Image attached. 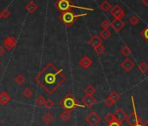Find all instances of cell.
Returning <instances> with one entry per match:
<instances>
[{
	"instance_id": "obj_1",
	"label": "cell",
	"mask_w": 148,
	"mask_h": 126,
	"mask_svg": "<svg viewBox=\"0 0 148 126\" xmlns=\"http://www.w3.org/2000/svg\"><path fill=\"white\" fill-rule=\"evenodd\" d=\"M34 81L47 94L53 95L66 81V76L63 74L62 69H58L52 63H48L37 74Z\"/></svg>"
},
{
	"instance_id": "obj_2",
	"label": "cell",
	"mask_w": 148,
	"mask_h": 126,
	"mask_svg": "<svg viewBox=\"0 0 148 126\" xmlns=\"http://www.w3.org/2000/svg\"><path fill=\"white\" fill-rule=\"evenodd\" d=\"M54 7L59 11V12H67V11H71V9H80L84 11H89V12H93L94 10L90 7H86V6H79L74 5L71 0H56L54 4Z\"/></svg>"
},
{
	"instance_id": "obj_3",
	"label": "cell",
	"mask_w": 148,
	"mask_h": 126,
	"mask_svg": "<svg viewBox=\"0 0 148 126\" xmlns=\"http://www.w3.org/2000/svg\"><path fill=\"white\" fill-rule=\"evenodd\" d=\"M88 14L86 12L85 13H80V14H76L75 12H73L72 11H67V12H62L58 19L59 20L64 24L67 27H71L74 23H75L76 19L78 18H80V17H86L87 16Z\"/></svg>"
},
{
	"instance_id": "obj_4",
	"label": "cell",
	"mask_w": 148,
	"mask_h": 126,
	"mask_svg": "<svg viewBox=\"0 0 148 126\" xmlns=\"http://www.w3.org/2000/svg\"><path fill=\"white\" fill-rule=\"evenodd\" d=\"M59 105L61 108L69 110V111H72L75 108L79 107L80 105L79 104V102L74 98V96L71 94L68 93L60 102H59Z\"/></svg>"
},
{
	"instance_id": "obj_5",
	"label": "cell",
	"mask_w": 148,
	"mask_h": 126,
	"mask_svg": "<svg viewBox=\"0 0 148 126\" xmlns=\"http://www.w3.org/2000/svg\"><path fill=\"white\" fill-rule=\"evenodd\" d=\"M132 103H133V111L132 113L128 116L125 119V121L127 122V123L130 125V126H134L136 124H138V123H141V119L140 117L138 116V115L137 114L136 112V109H135V105H134V102H133V99H132Z\"/></svg>"
},
{
	"instance_id": "obj_6",
	"label": "cell",
	"mask_w": 148,
	"mask_h": 126,
	"mask_svg": "<svg viewBox=\"0 0 148 126\" xmlns=\"http://www.w3.org/2000/svg\"><path fill=\"white\" fill-rule=\"evenodd\" d=\"M86 121L90 126H97L100 123L101 117L95 111H92L86 116Z\"/></svg>"
},
{
	"instance_id": "obj_7",
	"label": "cell",
	"mask_w": 148,
	"mask_h": 126,
	"mask_svg": "<svg viewBox=\"0 0 148 126\" xmlns=\"http://www.w3.org/2000/svg\"><path fill=\"white\" fill-rule=\"evenodd\" d=\"M17 45V39L13 36L6 37L3 41V47L8 51H12Z\"/></svg>"
},
{
	"instance_id": "obj_8",
	"label": "cell",
	"mask_w": 148,
	"mask_h": 126,
	"mask_svg": "<svg viewBox=\"0 0 148 126\" xmlns=\"http://www.w3.org/2000/svg\"><path fill=\"white\" fill-rule=\"evenodd\" d=\"M110 12H111V15L114 19H122L125 16V11L119 5H116L113 7H112Z\"/></svg>"
},
{
	"instance_id": "obj_9",
	"label": "cell",
	"mask_w": 148,
	"mask_h": 126,
	"mask_svg": "<svg viewBox=\"0 0 148 126\" xmlns=\"http://www.w3.org/2000/svg\"><path fill=\"white\" fill-rule=\"evenodd\" d=\"M81 102H82L83 107H86V108H91L92 106L97 103V100L96 98L93 97V96H85L82 98Z\"/></svg>"
},
{
	"instance_id": "obj_10",
	"label": "cell",
	"mask_w": 148,
	"mask_h": 126,
	"mask_svg": "<svg viewBox=\"0 0 148 126\" xmlns=\"http://www.w3.org/2000/svg\"><path fill=\"white\" fill-rule=\"evenodd\" d=\"M125 26V23L123 21V19H114L112 22H111V27L117 33L120 32L124 27Z\"/></svg>"
},
{
	"instance_id": "obj_11",
	"label": "cell",
	"mask_w": 148,
	"mask_h": 126,
	"mask_svg": "<svg viewBox=\"0 0 148 126\" xmlns=\"http://www.w3.org/2000/svg\"><path fill=\"white\" fill-rule=\"evenodd\" d=\"M113 116H114V119L115 121L122 123L124 121H125L126 117H127V115L125 114V112L122 109H116V111L113 113Z\"/></svg>"
},
{
	"instance_id": "obj_12",
	"label": "cell",
	"mask_w": 148,
	"mask_h": 126,
	"mask_svg": "<svg viewBox=\"0 0 148 126\" xmlns=\"http://www.w3.org/2000/svg\"><path fill=\"white\" fill-rule=\"evenodd\" d=\"M79 65L83 69H88L92 65V60L88 56H83L79 60Z\"/></svg>"
},
{
	"instance_id": "obj_13",
	"label": "cell",
	"mask_w": 148,
	"mask_h": 126,
	"mask_svg": "<svg viewBox=\"0 0 148 126\" xmlns=\"http://www.w3.org/2000/svg\"><path fill=\"white\" fill-rule=\"evenodd\" d=\"M121 68L125 72H129L130 70H132L134 68V62H133V60L129 59V58H126L124 61H122Z\"/></svg>"
},
{
	"instance_id": "obj_14",
	"label": "cell",
	"mask_w": 148,
	"mask_h": 126,
	"mask_svg": "<svg viewBox=\"0 0 148 126\" xmlns=\"http://www.w3.org/2000/svg\"><path fill=\"white\" fill-rule=\"evenodd\" d=\"M88 44H89L91 46H92L93 48H95V47H97V46L102 45V39H101V38H100L99 35L95 34V35L92 36V37L89 39Z\"/></svg>"
},
{
	"instance_id": "obj_15",
	"label": "cell",
	"mask_w": 148,
	"mask_h": 126,
	"mask_svg": "<svg viewBox=\"0 0 148 126\" xmlns=\"http://www.w3.org/2000/svg\"><path fill=\"white\" fill-rule=\"evenodd\" d=\"M38 6L34 0H30L25 6V10L27 11V12H29L31 14L36 12L38 11Z\"/></svg>"
},
{
	"instance_id": "obj_16",
	"label": "cell",
	"mask_w": 148,
	"mask_h": 126,
	"mask_svg": "<svg viewBox=\"0 0 148 126\" xmlns=\"http://www.w3.org/2000/svg\"><path fill=\"white\" fill-rule=\"evenodd\" d=\"M11 100H12V96L7 92H1L0 93V105L1 106L7 104L9 102H11Z\"/></svg>"
},
{
	"instance_id": "obj_17",
	"label": "cell",
	"mask_w": 148,
	"mask_h": 126,
	"mask_svg": "<svg viewBox=\"0 0 148 126\" xmlns=\"http://www.w3.org/2000/svg\"><path fill=\"white\" fill-rule=\"evenodd\" d=\"M99 9L102 11V12H108L109 11H111V9H112V6H111V4L108 2V1H103L100 5H99Z\"/></svg>"
},
{
	"instance_id": "obj_18",
	"label": "cell",
	"mask_w": 148,
	"mask_h": 126,
	"mask_svg": "<svg viewBox=\"0 0 148 126\" xmlns=\"http://www.w3.org/2000/svg\"><path fill=\"white\" fill-rule=\"evenodd\" d=\"M42 120L43 122L45 123V124H50L53 122L54 120V117L50 113V112H46L43 116H42Z\"/></svg>"
},
{
	"instance_id": "obj_19",
	"label": "cell",
	"mask_w": 148,
	"mask_h": 126,
	"mask_svg": "<svg viewBox=\"0 0 148 126\" xmlns=\"http://www.w3.org/2000/svg\"><path fill=\"white\" fill-rule=\"evenodd\" d=\"M59 117H60V119H61L62 121H64V122H67V121H69V120L71 119V111L64 109L63 112H61V114L59 115Z\"/></svg>"
},
{
	"instance_id": "obj_20",
	"label": "cell",
	"mask_w": 148,
	"mask_h": 126,
	"mask_svg": "<svg viewBox=\"0 0 148 126\" xmlns=\"http://www.w3.org/2000/svg\"><path fill=\"white\" fill-rule=\"evenodd\" d=\"M84 91L86 93V96H93L96 93V89L92 84H89L86 87Z\"/></svg>"
},
{
	"instance_id": "obj_21",
	"label": "cell",
	"mask_w": 148,
	"mask_h": 126,
	"mask_svg": "<svg viewBox=\"0 0 148 126\" xmlns=\"http://www.w3.org/2000/svg\"><path fill=\"white\" fill-rule=\"evenodd\" d=\"M107 98H108L109 100H111L113 103H115L116 102H118V101L120 99V96H119V94H118L116 91H112V92L107 96Z\"/></svg>"
},
{
	"instance_id": "obj_22",
	"label": "cell",
	"mask_w": 148,
	"mask_h": 126,
	"mask_svg": "<svg viewBox=\"0 0 148 126\" xmlns=\"http://www.w3.org/2000/svg\"><path fill=\"white\" fill-rule=\"evenodd\" d=\"M111 36H112V32L109 29L102 30L99 33V37L101 38V39H108Z\"/></svg>"
},
{
	"instance_id": "obj_23",
	"label": "cell",
	"mask_w": 148,
	"mask_h": 126,
	"mask_svg": "<svg viewBox=\"0 0 148 126\" xmlns=\"http://www.w3.org/2000/svg\"><path fill=\"white\" fill-rule=\"evenodd\" d=\"M138 70H139V72H140V73H142V74H145V73L148 71V64H147L146 62L143 61V62H141L140 64L138 65Z\"/></svg>"
},
{
	"instance_id": "obj_24",
	"label": "cell",
	"mask_w": 148,
	"mask_h": 126,
	"mask_svg": "<svg viewBox=\"0 0 148 126\" xmlns=\"http://www.w3.org/2000/svg\"><path fill=\"white\" fill-rule=\"evenodd\" d=\"M25 82H26V78L23 75H18L15 77V82L18 85H23V84H25Z\"/></svg>"
},
{
	"instance_id": "obj_25",
	"label": "cell",
	"mask_w": 148,
	"mask_h": 126,
	"mask_svg": "<svg viewBox=\"0 0 148 126\" xmlns=\"http://www.w3.org/2000/svg\"><path fill=\"white\" fill-rule=\"evenodd\" d=\"M35 102H36V104H37L38 106H44L45 102V97H44L43 96L38 95V96H37V98L35 99Z\"/></svg>"
},
{
	"instance_id": "obj_26",
	"label": "cell",
	"mask_w": 148,
	"mask_h": 126,
	"mask_svg": "<svg viewBox=\"0 0 148 126\" xmlns=\"http://www.w3.org/2000/svg\"><path fill=\"white\" fill-rule=\"evenodd\" d=\"M121 53L124 55V56H125V57H127V56H129L130 54H131V53H132V51H131V48L128 46H123L122 48H121Z\"/></svg>"
},
{
	"instance_id": "obj_27",
	"label": "cell",
	"mask_w": 148,
	"mask_h": 126,
	"mask_svg": "<svg viewBox=\"0 0 148 126\" xmlns=\"http://www.w3.org/2000/svg\"><path fill=\"white\" fill-rule=\"evenodd\" d=\"M23 95H24V96H25V97H26V98H30V97H32V95H33V91H32L31 89H29V88H25V89L23 90Z\"/></svg>"
},
{
	"instance_id": "obj_28",
	"label": "cell",
	"mask_w": 148,
	"mask_h": 126,
	"mask_svg": "<svg viewBox=\"0 0 148 126\" xmlns=\"http://www.w3.org/2000/svg\"><path fill=\"white\" fill-rule=\"evenodd\" d=\"M11 11L8 9V8H5V9H3L2 10V12H1V15H2V18H4V19H8V18H10L11 17Z\"/></svg>"
},
{
	"instance_id": "obj_29",
	"label": "cell",
	"mask_w": 148,
	"mask_h": 126,
	"mask_svg": "<svg viewBox=\"0 0 148 126\" xmlns=\"http://www.w3.org/2000/svg\"><path fill=\"white\" fill-rule=\"evenodd\" d=\"M54 105H55V103H54V102H53L51 99H47V100H45V104H44V106H45L46 109H52Z\"/></svg>"
},
{
	"instance_id": "obj_30",
	"label": "cell",
	"mask_w": 148,
	"mask_h": 126,
	"mask_svg": "<svg viewBox=\"0 0 148 126\" xmlns=\"http://www.w3.org/2000/svg\"><path fill=\"white\" fill-rule=\"evenodd\" d=\"M129 22H130V24L131 25H132V26H137L138 23H139V19L137 17V16H132L130 19H129Z\"/></svg>"
},
{
	"instance_id": "obj_31",
	"label": "cell",
	"mask_w": 148,
	"mask_h": 126,
	"mask_svg": "<svg viewBox=\"0 0 148 126\" xmlns=\"http://www.w3.org/2000/svg\"><path fill=\"white\" fill-rule=\"evenodd\" d=\"M94 51H95V53H96L97 54H102V53H105V51H106V47H105L103 45H100V46H99L95 47V48H94Z\"/></svg>"
},
{
	"instance_id": "obj_32",
	"label": "cell",
	"mask_w": 148,
	"mask_h": 126,
	"mask_svg": "<svg viewBox=\"0 0 148 126\" xmlns=\"http://www.w3.org/2000/svg\"><path fill=\"white\" fill-rule=\"evenodd\" d=\"M104 120H105L107 123H112V122L115 121L114 116H113V114H112V113H108V114L105 116Z\"/></svg>"
},
{
	"instance_id": "obj_33",
	"label": "cell",
	"mask_w": 148,
	"mask_h": 126,
	"mask_svg": "<svg viewBox=\"0 0 148 126\" xmlns=\"http://www.w3.org/2000/svg\"><path fill=\"white\" fill-rule=\"evenodd\" d=\"M100 26H101V28H103V30H106L111 26V22H109L107 19H104L102 21V23L100 24Z\"/></svg>"
},
{
	"instance_id": "obj_34",
	"label": "cell",
	"mask_w": 148,
	"mask_h": 126,
	"mask_svg": "<svg viewBox=\"0 0 148 126\" xmlns=\"http://www.w3.org/2000/svg\"><path fill=\"white\" fill-rule=\"evenodd\" d=\"M141 36L144 38V39H145L148 42V25L144 28V30H142Z\"/></svg>"
},
{
	"instance_id": "obj_35",
	"label": "cell",
	"mask_w": 148,
	"mask_h": 126,
	"mask_svg": "<svg viewBox=\"0 0 148 126\" xmlns=\"http://www.w3.org/2000/svg\"><path fill=\"white\" fill-rule=\"evenodd\" d=\"M104 103L106 104V106H107V107H109V108H110V107H112V105L114 104V103H113V102H112L111 100H109L108 98H106V99L105 100Z\"/></svg>"
},
{
	"instance_id": "obj_36",
	"label": "cell",
	"mask_w": 148,
	"mask_h": 126,
	"mask_svg": "<svg viewBox=\"0 0 148 126\" xmlns=\"http://www.w3.org/2000/svg\"><path fill=\"white\" fill-rule=\"evenodd\" d=\"M107 126H122V123H119L117 121H113V122L108 123Z\"/></svg>"
},
{
	"instance_id": "obj_37",
	"label": "cell",
	"mask_w": 148,
	"mask_h": 126,
	"mask_svg": "<svg viewBox=\"0 0 148 126\" xmlns=\"http://www.w3.org/2000/svg\"><path fill=\"white\" fill-rule=\"evenodd\" d=\"M5 53V49L2 46H0V56H3Z\"/></svg>"
},
{
	"instance_id": "obj_38",
	"label": "cell",
	"mask_w": 148,
	"mask_h": 126,
	"mask_svg": "<svg viewBox=\"0 0 148 126\" xmlns=\"http://www.w3.org/2000/svg\"><path fill=\"white\" fill-rule=\"evenodd\" d=\"M142 3H143L145 6H148V0H142Z\"/></svg>"
},
{
	"instance_id": "obj_39",
	"label": "cell",
	"mask_w": 148,
	"mask_h": 126,
	"mask_svg": "<svg viewBox=\"0 0 148 126\" xmlns=\"http://www.w3.org/2000/svg\"><path fill=\"white\" fill-rule=\"evenodd\" d=\"M143 126H148V119H147V120L145 121V123L143 124Z\"/></svg>"
},
{
	"instance_id": "obj_40",
	"label": "cell",
	"mask_w": 148,
	"mask_h": 126,
	"mask_svg": "<svg viewBox=\"0 0 148 126\" xmlns=\"http://www.w3.org/2000/svg\"><path fill=\"white\" fill-rule=\"evenodd\" d=\"M134 126H143V124H142V123H138V124H136V125H134Z\"/></svg>"
},
{
	"instance_id": "obj_41",
	"label": "cell",
	"mask_w": 148,
	"mask_h": 126,
	"mask_svg": "<svg viewBox=\"0 0 148 126\" xmlns=\"http://www.w3.org/2000/svg\"><path fill=\"white\" fill-rule=\"evenodd\" d=\"M2 19V15H1V12H0V19Z\"/></svg>"
},
{
	"instance_id": "obj_42",
	"label": "cell",
	"mask_w": 148,
	"mask_h": 126,
	"mask_svg": "<svg viewBox=\"0 0 148 126\" xmlns=\"http://www.w3.org/2000/svg\"><path fill=\"white\" fill-rule=\"evenodd\" d=\"M2 66V63H1V61H0V67H1Z\"/></svg>"
},
{
	"instance_id": "obj_43",
	"label": "cell",
	"mask_w": 148,
	"mask_h": 126,
	"mask_svg": "<svg viewBox=\"0 0 148 126\" xmlns=\"http://www.w3.org/2000/svg\"><path fill=\"white\" fill-rule=\"evenodd\" d=\"M0 124H1V118H0Z\"/></svg>"
}]
</instances>
